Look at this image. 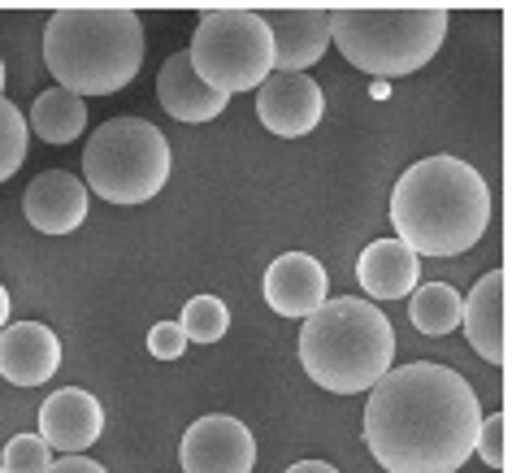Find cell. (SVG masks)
<instances>
[{
	"mask_svg": "<svg viewBox=\"0 0 512 473\" xmlns=\"http://www.w3.org/2000/svg\"><path fill=\"white\" fill-rule=\"evenodd\" d=\"M478 426V391L434 361L391 369L365 404V443L387 473H456Z\"/></svg>",
	"mask_w": 512,
	"mask_h": 473,
	"instance_id": "cell-1",
	"label": "cell"
},
{
	"mask_svg": "<svg viewBox=\"0 0 512 473\" xmlns=\"http://www.w3.org/2000/svg\"><path fill=\"white\" fill-rule=\"evenodd\" d=\"M395 239L413 257H460L491 226V191L460 157H426L408 165L391 191Z\"/></svg>",
	"mask_w": 512,
	"mask_h": 473,
	"instance_id": "cell-2",
	"label": "cell"
},
{
	"mask_svg": "<svg viewBox=\"0 0 512 473\" xmlns=\"http://www.w3.org/2000/svg\"><path fill=\"white\" fill-rule=\"evenodd\" d=\"M44 61L74 96H113L144 66V22L126 5H66L44 27Z\"/></svg>",
	"mask_w": 512,
	"mask_h": 473,
	"instance_id": "cell-3",
	"label": "cell"
},
{
	"mask_svg": "<svg viewBox=\"0 0 512 473\" xmlns=\"http://www.w3.org/2000/svg\"><path fill=\"white\" fill-rule=\"evenodd\" d=\"M395 330L378 304L339 296L326 300L300 330V361L322 391L356 395L374 391L391 374Z\"/></svg>",
	"mask_w": 512,
	"mask_h": 473,
	"instance_id": "cell-4",
	"label": "cell"
},
{
	"mask_svg": "<svg viewBox=\"0 0 512 473\" xmlns=\"http://www.w3.org/2000/svg\"><path fill=\"white\" fill-rule=\"evenodd\" d=\"M447 35L443 5H335L330 9V44L348 66L374 79L417 74Z\"/></svg>",
	"mask_w": 512,
	"mask_h": 473,
	"instance_id": "cell-5",
	"label": "cell"
},
{
	"mask_svg": "<svg viewBox=\"0 0 512 473\" xmlns=\"http://www.w3.org/2000/svg\"><path fill=\"white\" fill-rule=\"evenodd\" d=\"M170 139L144 118H109L83 148V187L109 204H144L170 183Z\"/></svg>",
	"mask_w": 512,
	"mask_h": 473,
	"instance_id": "cell-6",
	"label": "cell"
},
{
	"mask_svg": "<svg viewBox=\"0 0 512 473\" xmlns=\"http://www.w3.org/2000/svg\"><path fill=\"white\" fill-rule=\"evenodd\" d=\"M187 61L213 92H252L274 74V40L256 9H209L191 35Z\"/></svg>",
	"mask_w": 512,
	"mask_h": 473,
	"instance_id": "cell-7",
	"label": "cell"
},
{
	"mask_svg": "<svg viewBox=\"0 0 512 473\" xmlns=\"http://www.w3.org/2000/svg\"><path fill=\"white\" fill-rule=\"evenodd\" d=\"M183 473H252L256 469V439L239 417L209 413L191 421L178 443Z\"/></svg>",
	"mask_w": 512,
	"mask_h": 473,
	"instance_id": "cell-8",
	"label": "cell"
},
{
	"mask_svg": "<svg viewBox=\"0 0 512 473\" xmlns=\"http://www.w3.org/2000/svg\"><path fill=\"white\" fill-rule=\"evenodd\" d=\"M256 18L274 40V74H304L330 48V9L322 5H265Z\"/></svg>",
	"mask_w": 512,
	"mask_h": 473,
	"instance_id": "cell-9",
	"label": "cell"
},
{
	"mask_svg": "<svg viewBox=\"0 0 512 473\" xmlns=\"http://www.w3.org/2000/svg\"><path fill=\"white\" fill-rule=\"evenodd\" d=\"M322 113H326L322 83L309 79V74H270L256 87V118L265 122V131L283 139H300L317 131Z\"/></svg>",
	"mask_w": 512,
	"mask_h": 473,
	"instance_id": "cell-10",
	"label": "cell"
},
{
	"mask_svg": "<svg viewBox=\"0 0 512 473\" xmlns=\"http://www.w3.org/2000/svg\"><path fill=\"white\" fill-rule=\"evenodd\" d=\"M100 430H105V408L83 387H61L40 408V439L48 443V452L83 456L100 439Z\"/></svg>",
	"mask_w": 512,
	"mask_h": 473,
	"instance_id": "cell-11",
	"label": "cell"
},
{
	"mask_svg": "<svg viewBox=\"0 0 512 473\" xmlns=\"http://www.w3.org/2000/svg\"><path fill=\"white\" fill-rule=\"evenodd\" d=\"M330 296V278L322 270V261L309 252H283L278 261H270L265 270V300L278 317H313Z\"/></svg>",
	"mask_w": 512,
	"mask_h": 473,
	"instance_id": "cell-12",
	"label": "cell"
},
{
	"mask_svg": "<svg viewBox=\"0 0 512 473\" xmlns=\"http://www.w3.org/2000/svg\"><path fill=\"white\" fill-rule=\"evenodd\" d=\"M61 369V343L44 322H9L0 330V378L14 387H44Z\"/></svg>",
	"mask_w": 512,
	"mask_h": 473,
	"instance_id": "cell-13",
	"label": "cell"
},
{
	"mask_svg": "<svg viewBox=\"0 0 512 473\" xmlns=\"http://www.w3.org/2000/svg\"><path fill=\"white\" fill-rule=\"evenodd\" d=\"M469 335V348L491 365L508 361V274L491 270L478 278V287L465 300V317H460Z\"/></svg>",
	"mask_w": 512,
	"mask_h": 473,
	"instance_id": "cell-14",
	"label": "cell"
},
{
	"mask_svg": "<svg viewBox=\"0 0 512 473\" xmlns=\"http://www.w3.org/2000/svg\"><path fill=\"white\" fill-rule=\"evenodd\" d=\"M22 209H27V222L44 235H70L87 217V187L70 170H44L31 178Z\"/></svg>",
	"mask_w": 512,
	"mask_h": 473,
	"instance_id": "cell-15",
	"label": "cell"
},
{
	"mask_svg": "<svg viewBox=\"0 0 512 473\" xmlns=\"http://www.w3.org/2000/svg\"><path fill=\"white\" fill-rule=\"evenodd\" d=\"M157 100L174 122H213L217 113H226L230 96L213 92L209 83H200V74L191 70L187 53L165 57V66L157 74Z\"/></svg>",
	"mask_w": 512,
	"mask_h": 473,
	"instance_id": "cell-16",
	"label": "cell"
},
{
	"mask_svg": "<svg viewBox=\"0 0 512 473\" xmlns=\"http://www.w3.org/2000/svg\"><path fill=\"white\" fill-rule=\"evenodd\" d=\"M356 278H361L369 304L374 300H404L413 296L421 283V261L408 252L400 239H374L361 261H356Z\"/></svg>",
	"mask_w": 512,
	"mask_h": 473,
	"instance_id": "cell-17",
	"label": "cell"
},
{
	"mask_svg": "<svg viewBox=\"0 0 512 473\" xmlns=\"http://www.w3.org/2000/svg\"><path fill=\"white\" fill-rule=\"evenodd\" d=\"M87 126V105L66 87H48L35 96L27 113V131H35L44 144H74Z\"/></svg>",
	"mask_w": 512,
	"mask_h": 473,
	"instance_id": "cell-18",
	"label": "cell"
},
{
	"mask_svg": "<svg viewBox=\"0 0 512 473\" xmlns=\"http://www.w3.org/2000/svg\"><path fill=\"white\" fill-rule=\"evenodd\" d=\"M408 317L421 335H452L465 317V300L447 283H417L413 300H408Z\"/></svg>",
	"mask_w": 512,
	"mask_h": 473,
	"instance_id": "cell-19",
	"label": "cell"
},
{
	"mask_svg": "<svg viewBox=\"0 0 512 473\" xmlns=\"http://www.w3.org/2000/svg\"><path fill=\"white\" fill-rule=\"evenodd\" d=\"M178 330H183L187 343H217L230 330V309L217 296H196V300H187L183 317H178Z\"/></svg>",
	"mask_w": 512,
	"mask_h": 473,
	"instance_id": "cell-20",
	"label": "cell"
},
{
	"mask_svg": "<svg viewBox=\"0 0 512 473\" xmlns=\"http://www.w3.org/2000/svg\"><path fill=\"white\" fill-rule=\"evenodd\" d=\"M27 144H31V131H27V118L14 100H0V183L9 174L22 170L27 161Z\"/></svg>",
	"mask_w": 512,
	"mask_h": 473,
	"instance_id": "cell-21",
	"label": "cell"
},
{
	"mask_svg": "<svg viewBox=\"0 0 512 473\" xmlns=\"http://www.w3.org/2000/svg\"><path fill=\"white\" fill-rule=\"evenodd\" d=\"M48 465H53V452H48L40 434H14L5 443V452H0V469L5 473H48Z\"/></svg>",
	"mask_w": 512,
	"mask_h": 473,
	"instance_id": "cell-22",
	"label": "cell"
},
{
	"mask_svg": "<svg viewBox=\"0 0 512 473\" xmlns=\"http://www.w3.org/2000/svg\"><path fill=\"white\" fill-rule=\"evenodd\" d=\"M473 452L482 456V465H491V469H508V417H504V413L482 417L478 439H473Z\"/></svg>",
	"mask_w": 512,
	"mask_h": 473,
	"instance_id": "cell-23",
	"label": "cell"
},
{
	"mask_svg": "<svg viewBox=\"0 0 512 473\" xmlns=\"http://www.w3.org/2000/svg\"><path fill=\"white\" fill-rule=\"evenodd\" d=\"M148 352L157 356V361H178V356L187 352V339L183 330H178V322H157L148 330Z\"/></svg>",
	"mask_w": 512,
	"mask_h": 473,
	"instance_id": "cell-24",
	"label": "cell"
},
{
	"mask_svg": "<svg viewBox=\"0 0 512 473\" xmlns=\"http://www.w3.org/2000/svg\"><path fill=\"white\" fill-rule=\"evenodd\" d=\"M48 473H109V469L96 465V460H83V456H61L48 465Z\"/></svg>",
	"mask_w": 512,
	"mask_h": 473,
	"instance_id": "cell-25",
	"label": "cell"
},
{
	"mask_svg": "<svg viewBox=\"0 0 512 473\" xmlns=\"http://www.w3.org/2000/svg\"><path fill=\"white\" fill-rule=\"evenodd\" d=\"M283 473H339V469L326 465V460H296V465L283 469Z\"/></svg>",
	"mask_w": 512,
	"mask_h": 473,
	"instance_id": "cell-26",
	"label": "cell"
},
{
	"mask_svg": "<svg viewBox=\"0 0 512 473\" xmlns=\"http://www.w3.org/2000/svg\"><path fill=\"white\" fill-rule=\"evenodd\" d=\"M5 326H9V291L0 287V330H5Z\"/></svg>",
	"mask_w": 512,
	"mask_h": 473,
	"instance_id": "cell-27",
	"label": "cell"
},
{
	"mask_svg": "<svg viewBox=\"0 0 512 473\" xmlns=\"http://www.w3.org/2000/svg\"><path fill=\"white\" fill-rule=\"evenodd\" d=\"M0 100H5V61H0Z\"/></svg>",
	"mask_w": 512,
	"mask_h": 473,
	"instance_id": "cell-28",
	"label": "cell"
},
{
	"mask_svg": "<svg viewBox=\"0 0 512 473\" xmlns=\"http://www.w3.org/2000/svg\"><path fill=\"white\" fill-rule=\"evenodd\" d=\"M0 473H5V469H0Z\"/></svg>",
	"mask_w": 512,
	"mask_h": 473,
	"instance_id": "cell-29",
	"label": "cell"
}]
</instances>
